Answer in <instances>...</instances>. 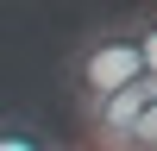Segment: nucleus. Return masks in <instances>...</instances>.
Returning a JSON list of instances; mask_svg holds the SVG:
<instances>
[{"label":"nucleus","mask_w":157,"mask_h":151,"mask_svg":"<svg viewBox=\"0 0 157 151\" xmlns=\"http://www.w3.org/2000/svg\"><path fill=\"white\" fill-rule=\"evenodd\" d=\"M63 76H69V95L82 101V107H101L107 95L145 82L132 19H107V25H94V32H82L75 50H69V63H63Z\"/></svg>","instance_id":"f257e3e1"},{"label":"nucleus","mask_w":157,"mask_h":151,"mask_svg":"<svg viewBox=\"0 0 157 151\" xmlns=\"http://www.w3.org/2000/svg\"><path fill=\"white\" fill-rule=\"evenodd\" d=\"M157 95V82L145 76V82H132V88H120V95H107L101 107H82V126H88V145L94 151H120L126 145V132H132V120L145 113V101Z\"/></svg>","instance_id":"f03ea898"},{"label":"nucleus","mask_w":157,"mask_h":151,"mask_svg":"<svg viewBox=\"0 0 157 151\" xmlns=\"http://www.w3.org/2000/svg\"><path fill=\"white\" fill-rule=\"evenodd\" d=\"M0 151H63V145L25 113H0Z\"/></svg>","instance_id":"7ed1b4c3"},{"label":"nucleus","mask_w":157,"mask_h":151,"mask_svg":"<svg viewBox=\"0 0 157 151\" xmlns=\"http://www.w3.org/2000/svg\"><path fill=\"white\" fill-rule=\"evenodd\" d=\"M120 151H157V95L145 101V113L132 120V132H126V145Z\"/></svg>","instance_id":"20e7f679"},{"label":"nucleus","mask_w":157,"mask_h":151,"mask_svg":"<svg viewBox=\"0 0 157 151\" xmlns=\"http://www.w3.org/2000/svg\"><path fill=\"white\" fill-rule=\"evenodd\" d=\"M63 151H69V145H63ZM75 151H94V145H75Z\"/></svg>","instance_id":"39448f33"}]
</instances>
